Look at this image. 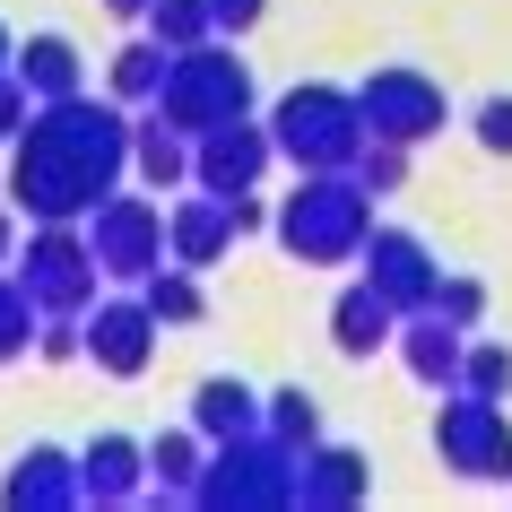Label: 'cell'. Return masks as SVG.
Segmentation results:
<instances>
[{"label": "cell", "mask_w": 512, "mask_h": 512, "mask_svg": "<svg viewBox=\"0 0 512 512\" xmlns=\"http://www.w3.org/2000/svg\"><path fill=\"white\" fill-rule=\"evenodd\" d=\"M35 322H44V313H35V296L0 270V365H18V356L35 348Z\"/></svg>", "instance_id": "obj_28"}, {"label": "cell", "mask_w": 512, "mask_h": 512, "mask_svg": "<svg viewBox=\"0 0 512 512\" xmlns=\"http://www.w3.org/2000/svg\"><path fill=\"white\" fill-rule=\"evenodd\" d=\"M235 209L217 200V191H191L165 209V261H183V270H217L226 252H235Z\"/></svg>", "instance_id": "obj_15"}, {"label": "cell", "mask_w": 512, "mask_h": 512, "mask_svg": "<svg viewBox=\"0 0 512 512\" xmlns=\"http://www.w3.org/2000/svg\"><path fill=\"white\" fill-rule=\"evenodd\" d=\"M139 296H148L157 330H200V322H209V287H200V270H183V261L148 270V278H139Z\"/></svg>", "instance_id": "obj_23"}, {"label": "cell", "mask_w": 512, "mask_h": 512, "mask_svg": "<svg viewBox=\"0 0 512 512\" xmlns=\"http://www.w3.org/2000/svg\"><path fill=\"white\" fill-rule=\"evenodd\" d=\"M139 27L157 35L165 53H191V44H209V0H148V18H139Z\"/></svg>", "instance_id": "obj_26"}, {"label": "cell", "mask_w": 512, "mask_h": 512, "mask_svg": "<svg viewBox=\"0 0 512 512\" xmlns=\"http://www.w3.org/2000/svg\"><path fill=\"white\" fill-rule=\"evenodd\" d=\"M261 426H270L278 443L313 452V443H322V400H313L304 382H287V391H261Z\"/></svg>", "instance_id": "obj_25"}, {"label": "cell", "mask_w": 512, "mask_h": 512, "mask_svg": "<svg viewBox=\"0 0 512 512\" xmlns=\"http://www.w3.org/2000/svg\"><path fill=\"white\" fill-rule=\"evenodd\" d=\"M9 70L27 79L35 105H53V96H79V87H87V61H79V44H70V35H27V44L9 53Z\"/></svg>", "instance_id": "obj_20"}, {"label": "cell", "mask_w": 512, "mask_h": 512, "mask_svg": "<svg viewBox=\"0 0 512 512\" xmlns=\"http://www.w3.org/2000/svg\"><path fill=\"white\" fill-rule=\"evenodd\" d=\"M0 504L9 512H70V504H87L79 495V452L27 443V452L9 460V478H0Z\"/></svg>", "instance_id": "obj_13"}, {"label": "cell", "mask_w": 512, "mask_h": 512, "mask_svg": "<svg viewBox=\"0 0 512 512\" xmlns=\"http://www.w3.org/2000/svg\"><path fill=\"white\" fill-rule=\"evenodd\" d=\"M79 339H87V365L113 374V382H139L157 365V313H148V296H96L79 313Z\"/></svg>", "instance_id": "obj_10"}, {"label": "cell", "mask_w": 512, "mask_h": 512, "mask_svg": "<svg viewBox=\"0 0 512 512\" xmlns=\"http://www.w3.org/2000/svg\"><path fill=\"white\" fill-rule=\"evenodd\" d=\"M9 53H18V35H9V18H0V70H9Z\"/></svg>", "instance_id": "obj_37"}, {"label": "cell", "mask_w": 512, "mask_h": 512, "mask_svg": "<svg viewBox=\"0 0 512 512\" xmlns=\"http://www.w3.org/2000/svg\"><path fill=\"white\" fill-rule=\"evenodd\" d=\"M356 183L374 191V200H382V191H400V183H408V148H400V139H365V157H356Z\"/></svg>", "instance_id": "obj_30"}, {"label": "cell", "mask_w": 512, "mask_h": 512, "mask_svg": "<svg viewBox=\"0 0 512 512\" xmlns=\"http://www.w3.org/2000/svg\"><path fill=\"white\" fill-rule=\"evenodd\" d=\"M469 131H478L486 157H512V96H486V105L469 113Z\"/></svg>", "instance_id": "obj_31"}, {"label": "cell", "mask_w": 512, "mask_h": 512, "mask_svg": "<svg viewBox=\"0 0 512 512\" xmlns=\"http://www.w3.org/2000/svg\"><path fill=\"white\" fill-rule=\"evenodd\" d=\"M460 391L512 400V348H504V339H469V356H460Z\"/></svg>", "instance_id": "obj_27"}, {"label": "cell", "mask_w": 512, "mask_h": 512, "mask_svg": "<svg viewBox=\"0 0 512 512\" xmlns=\"http://www.w3.org/2000/svg\"><path fill=\"white\" fill-rule=\"evenodd\" d=\"M165 61H174V53H165L157 35L122 44V53H113V79H105V96H113V105H131V113H148V105H157V87H165Z\"/></svg>", "instance_id": "obj_24"}, {"label": "cell", "mask_w": 512, "mask_h": 512, "mask_svg": "<svg viewBox=\"0 0 512 512\" xmlns=\"http://www.w3.org/2000/svg\"><path fill=\"white\" fill-rule=\"evenodd\" d=\"M27 113H35L27 79H18V70H0V139H18V131H27Z\"/></svg>", "instance_id": "obj_33"}, {"label": "cell", "mask_w": 512, "mask_h": 512, "mask_svg": "<svg viewBox=\"0 0 512 512\" xmlns=\"http://www.w3.org/2000/svg\"><path fill=\"white\" fill-rule=\"evenodd\" d=\"M434 313H443L452 330H478V322H486V278L443 270V287H434Z\"/></svg>", "instance_id": "obj_29"}, {"label": "cell", "mask_w": 512, "mask_h": 512, "mask_svg": "<svg viewBox=\"0 0 512 512\" xmlns=\"http://www.w3.org/2000/svg\"><path fill=\"white\" fill-rule=\"evenodd\" d=\"M9 252H18V217L0 209V270H9Z\"/></svg>", "instance_id": "obj_35"}, {"label": "cell", "mask_w": 512, "mask_h": 512, "mask_svg": "<svg viewBox=\"0 0 512 512\" xmlns=\"http://www.w3.org/2000/svg\"><path fill=\"white\" fill-rule=\"evenodd\" d=\"M460 356H469V330H452L434 304L426 313H400V365L426 391H460Z\"/></svg>", "instance_id": "obj_16"}, {"label": "cell", "mask_w": 512, "mask_h": 512, "mask_svg": "<svg viewBox=\"0 0 512 512\" xmlns=\"http://www.w3.org/2000/svg\"><path fill=\"white\" fill-rule=\"evenodd\" d=\"M113 18H148V0H105Z\"/></svg>", "instance_id": "obj_36"}, {"label": "cell", "mask_w": 512, "mask_h": 512, "mask_svg": "<svg viewBox=\"0 0 512 512\" xmlns=\"http://www.w3.org/2000/svg\"><path fill=\"white\" fill-rule=\"evenodd\" d=\"M374 495V460L356 443H313L296 469V512H356Z\"/></svg>", "instance_id": "obj_14"}, {"label": "cell", "mask_w": 512, "mask_h": 512, "mask_svg": "<svg viewBox=\"0 0 512 512\" xmlns=\"http://www.w3.org/2000/svg\"><path fill=\"white\" fill-rule=\"evenodd\" d=\"M270 235L287 243V261H304V270H339L374 235V191L356 183V174H296V191L270 217Z\"/></svg>", "instance_id": "obj_2"}, {"label": "cell", "mask_w": 512, "mask_h": 512, "mask_svg": "<svg viewBox=\"0 0 512 512\" xmlns=\"http://www.w3.org/2000/svg\"><path fill=\"white\" fill-rule=\"evenodd\" d=\"M131 105H113V96H53V105L27 113V131L9 139V200L18 217L35 226H87L96 200L122 191L131 174Z\"/></svg>", "instance_id": "obj_1"}, {"label": "cell", "mask_w": 512, "mask_h": 512, "mask_svg": "<svg viewBox=\"0 0 512 512\" xmlns=\"http://www.w3.org/2000/svg\"><path fill=\"white\" fill-rule=\"evenodd\" d=\"M200 460H209V434L200 426H174L148 443V495L157 504H191V486H200Z\"/></svg>", "instance_id": "obj_22"}, {"label": "cell", "mask_w": 512, "mask_h": 512, "mask_svg": "<svg viewBox=\"0 0 512 512\" xmlns=\"http://www.w3.org/2000/svg\"><path fill=\"white\" fill-rule=\"evenodd\" d=\"M261 18H270V0H209V27L217 35H252Z\"/></svg>", "instance_id": "obj_32"}, {"label": "cell", "mask_w": 512, "mask_h": 512, "mask_svg": "<svg viewBox=\"0 0 512 512\" xmlns=\"http://www.w3.org/2000/svg\"><path fill=\"white\" fill-rule=\"evenodd\" d=\"M226 209H235V235H261V226H270V209H261L252 191H226Z\"/></svg>", "instance_id": "obj_34"}, {"label": "cell", "mask_w": 512, "mask_h": 512, "mask_svg": "<svg viewBox=\"0 0 512 512\" xmlns=\"http://www.w3.org/2000/svg\"><path fill=\"white\" fill-rule=\"evenodd\" d=\"M356 113H365V131L374 139H400V148H426L443 122H452V96L426 79V70H374V79H356Z\"/></svg>", "instance_id": "obj_8"}, {"label": "cell", "mask_w": 512, "mask_h": 512, "mask_svg": "<svg viewBox=\"0 0 512 512\" xmlns=\"http://www.w3.org/2000/svg\"><path fill=\"white\" fill-rule=\"evenodd\" d=\"M87 243H96L105 278L139 287L148 270H165V209H157V200H139V191H113V200L87 209Z\"/></svg>", "instance_id": "obj_9"}, {"label": "cell", "mask_w": 512, "mask_h": 512, "mask_svg": "<svg viewBox=\"0 0 512 512\" xmlns=\"http://www.w3.org/2000/svg\"><path fill=\"white\" fill-rule=\"evenodd\" d=\"M270 139L278 157L296 165V174H356V157H365V113H356V87H330V79H304L287 87L270 105Z\"/></svg>", "instance_id": "obj_3"}, {"label": "cell", "mask_w": 512, "mask_h": 512, "mask_svg": "<svg viewBox=\"0 0 512 512\" xmlns=\"http://www.w3.org/2000/svg\"><path fill=\"white\" fill-rule=\"evenodd\" d=\"M296 469H304L296 443H278L270 426H252L235 443H209L191 504H209V512H296Z\"/></svg>", "instance_id": "obj_4"}, {"label": "cell", "mask_w": 512, "mask_h": 512, "mask_svg": "<svg viewBox=\"0 0 512 512\" xmlns=\"http://www.w3.org/2000/svg\"><path fill=\"white\" fill-rule=\"evenodd\" d=\"M434 460L452 478L512 486V408L478 400V391H443V408H434Z\"/></svg>", "instance_id": "obj_6"}, {"label": "cell", "mask_w": 512, "mask_h": 512, "mask_svg": "<svg viewBox=\"0 0 512 512\" xmlns=\"http://www.w3.org/2000/svg\"><path fill=\"white\" fill-rule=\"evenodd\" d=\"M270 165H278V139H270V122H252V113L191 139V183L217 191V200H226V191H261Z\"/></svg>", "instance_id": "obj_12"}, {"label": "cell", "mask_w": 512, "mask_h": 512, "mask_svg": "<svg viewBox=\"0 0 512 512\" xmlns=\"http://www.w3.org/2000/svg\"><path fill=\"white\" fill-rule=\"evenodd\" d=\"M9 278L35 296V313H87V304H96L105 261H96L87 226H35L27 252H9Z\"/></svg>", "instance_id": "obj_7"}, {"label": "cell", "mask_w": 512, "mask_h": 512, "mask_svg": "<svg viewBox=\"0 0 512 512\" xmlns=\"http://www.w3.org/2000/svg\"><path fill=\"white\" fill-rule=\"evenodd\" d=\"M391 339H400V313H391L365 278H356V287H339V304H330V348L348 356V365H365V356L391 348Z\"/></svg>", "instance_id": "obj_18"}, {"label": "cell", "mask_w": 512, "mask_h": 512, "mask_svg": "<svg viewBox=\"0 0 512 512\" xmlns=\"http://www.w3.org/2000/svg\"><path fill=\"white\" fill-rule=\"evenodd\" d=\"M356 261H365V287H374L391 313H426L434 287H443V261H434L426 235H408V226H374Z\"/></svg>", "instance_id": "obj_11"}, {"label": "cell", "mask_w": 512, "mask_h": 512, "mask_svg": "<svg viewBox=\"0 0 512 512\" xmlns=\"http://www.w3.org/2000/svg\"><path fill=\"white\" fill-rule=\"evenodd\" d=\"M157 113H165L183 139L217 131V122H243V113H252V61H243L226 35L174 53V61H165V87H157Z\"/></svg>", "instance_id": "obj_5"}, {"label": "cell", "mask_w": 512, "mask_h": 512, "mask_svg": "<svg viewBox=\"0 0 512 512\" xmlns=\"http://www.w3.org/2000/svg\"><path fill=\"white\" fill-rule=\"evenodd\" d=\"M79 495L87 504H139V495H148V443L96 434V443L79 452Z\"/></svg>", "instance_id": "obj_17"}, {"label": "cell", "mask_w": 512, "mask_h": 512, "mask_svg": "<svg viewBox=\"0 0 512 512\" xmlns=\"http://www.w3.org/2000/svg\"><path fill=\"white\" fill-rule=\"evenodd\" d=\"M131 174H139L148 191H183V183H191V139L174 131L157 105L131 122Z\"/></svg>", "instance_id": "obj_19"}, {"label": "cell", "mask_w": 512, "mask_h": 512, "mask_svg": "<svg viewBox=\"0 0 512 512\" xmlns=\"http://www.w3.org/2000/svg\"><path fill=\"white\" fill-rule=\"evenodd\" d=\"M191 426L209 434V443H235V434L261 426V391H252V382H235V374H209L200 391H191Z\"/></svg>", "instance_id": "obj_21"}]
</instances>
